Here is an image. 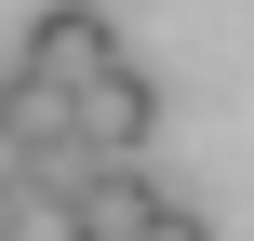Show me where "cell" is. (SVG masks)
Here are the masks:
<instances>
[{
	"instance_id": "6",
	"label": "cell",
	"mask_w": 254,
	"mask_h": 241,
	"mask_svg": "<svg viewBox=\"0 0 254 241\" xmlns=\"http://www.w3.org/2000/svg\"><path fill=\"white\" fill-rule=\"evenodd\" d=\"M27 174H40V161H27V134L0 121V188H27Z\"/></svg>"
},
{
	"instance_id": "2",
	"label": "cell",
	"mask_w": 254,
	"mask_h": 241,
	"mask_svg": "<svg viewBox=\"0 0 254 241\" xmlns=\"http://www.w3.org/2000/svg\"><path fill=\"white\" fill-rule=\"evenodd\" d=\"M13 67H27V80H67V94H80L94 67H121V27H107L94 0H54V13L27 27V54H13Z\"/></svg>"
},
{
	"instance_id": "7",
	"label": "cell",
	"mask_w": 254,
	"mask_h": 241,
	"mask_svg": "<svg viewBox=\"0 0 254 241\" xmlns=\"http://www.w3.org/2000/svg\"><path fill=\"white\" fill-rule=\"evenodd\" d=\"M0 241H27V188H0Z\"/></svg>"
},
{
	"instance_id": "4",
	"label": "cell",
	"mask_w": 254,
	"mask_h": 241,
	"mask_svg": "<svg viewBox=\"0 0 254 241\" xmlns=\"http://www.w3.org/2000/svg\"><path fill=\"white\" fill-rule=\"evenodd\" d=\"M0 121L27 134V161H67V148H80V94H67V80H27V67L0 80Z\"/></svg>"
},
{
	"instance_id": "1",
	"label": "cell",
	"mask_w": 254,
	"mask_h": 241,
	"mask_svg": "<svg viewBox=\"0 0 254 241\" xmlns=\"http://www.w3.org/2000/svg\"><path fill=\"white\" fill-rule=\"evenodd\" d=\"M27 188H54V228H67V241H147V228H161V188H147L134 161H94V148L40 161Z\"/></svg>"
},
{
	"instance_id": "3",
	"label": "cell",
	"mask_w": 254,
	"mask_h": 241,
	"mask_svg": "<svg viewBox=\"0 0 254 241\" xmlns=\"http://www.w3.org/2000/svg\"><path fill=\"white\" fill-rule=\"evenodd\" d=\"M147 134H161V80H147V67H94V80H80V148H94V161H134Z\"/></svg>"
},
{
	"instance_id": "5",
	"label": "cell",
	"mask_w": 254,
	"mask_h": 241,
	"mask_svg": "<svg viewBox=\"0 0 254 241\" xmlns=\"http://www.w3.org/2000/svg\"><path fill=\"white\" fill-rule=\"evenodd\" d=\"M147 241H214V215H188V201H161V228Z\"/></svg>"
}]
</instances>
